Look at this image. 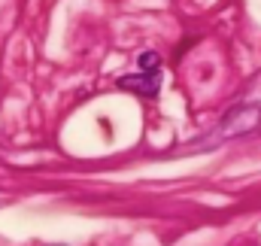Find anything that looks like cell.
Here are the masks:
<instances>
[{"instance_id":"cell-1","label":"cell","mask_w":261,"mask_h":246,"mask_svg":"<svg viewBox=\"0 0 261 246\" xmlns=\"http://www.w3.org/2000/svg\"><path fill=\"white\" fill-rule=\"evenodd\" d=\"M261 128V107L258 104H237L234 110H228V116L216 125L203 140H197V149H216L228 140H237V137H246L252 131Z\"/></svg>"},{"instance_id":"cell-2","label":"cell","mask_w":261,"mask_h":246,"mask_svg":"<svg viewBox=\"0 0 261 246\" xmlns=\"http://www.w3.org/2000/svg\"><path fill=\"white\" fill-rule=\"evenodd\" d=\"M119 85H122V88H128V91L143 94V97H155V94H158V88H161V76H158V73H137V76H122V79H119Z\"/></svg>"},{"instance_id":"cell-3","label":"cell","mask_w":261,"mask_h":246,"mask_svg":"<svg viewBox=\"0 0 261 246\" xmlns=\"http://www.w3.org/2000/svg\"><path fill=\"white\" fill-rule=\"evenodd\" d=\"M158 67H161V58L155 52H143L140 55V73H158Z\"/></svg>"}]
</instances>
